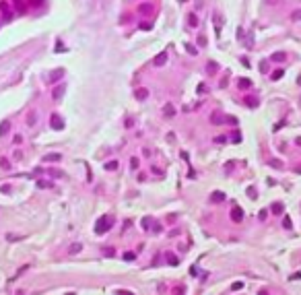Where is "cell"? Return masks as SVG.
I'll return each mask as SVG.
<instances>
[{"mask_svg":"<svg viewBox=\"0 0 301 295\" xmlns=\"http://www.w3.org/2000/svg\"><path fill=\"white\" fill-rule=\"evenodd\" d=\"M130 163H132V167H138V159H136V157H132Z\"/></svg>","mask_w":301,"mask_h":295,"instance_id":"f546056e","label":"cell"},{"mask_svg":"<svg viewBox=\"0 0 301 295\" xmlns=\"http://www.w3.org/2000/svg\"><path fill=\"white\" fill-rule=\"evenodd\" d=\"M66 295H74V293H66Z\"/></svg>","mask_w":301,"mask_h":295,"instance_id":"e575fe53","label":"cell"},{"mask_svg":"<svg viewBox=\"0 0 301 295\" xmlns=\"http://www.w3.org/2000/svg\"><path fill=\"white\" fill-rule=\"evenodd\" d=\"M283 72H285L283 68H278V70H274V72H272V81H278V79L283 77Z\"/></svg>","mask_w":301,"mask_h":295,"instance_id":"ac0fdd59","label":"cell"},{"mask_svg":"<svg viewBox=\"0 0 301 295\" xmlns=\"http://www.w3.org/2000/svg\"><path fill=\"white\" fill-rule=\"evenodd\" d=\"M291 19H293V21H299L301 19V10H295V12L291 15Z\"/></svg>","mask_w":301,"mask_h":295,"instance_id":"d4e9b609","label":"cell"},{"mask_svg":"<svg viewBox=\"0 0 301 295\" xmlns=\"http://www.w3.org/2000/svg\"><path fill=\"white\" fill-rule=\"evenodd\" d=\"M8 130H10V122H8V120H4V122L0 124V136H4Z\"/></svg>","mask_w":301,"mask_h":295,"instance_id":"8fae6325","label":"cell"},{"mask_svg":"<svg viewBox=\"0 0 301 295\" xmlns=\"http://www.w3.org/2000/svg\"><path fill=\"white\" fill-rule=\"evenodd\" d=\"M27 122H29V124H35V116H33V114H31V116H29V118H27Z\"/></svg>","mask_w":301,"mask_h":295,"instance_id":"4dcf8cb0","label":"cell"},{"mask_svg":"<svg viewBox=\"0 0 301 295\" xmlns=\"http://www.w3.org/2000/svg\"><path fill=\"white\" fill-rule=\"evenodd\" d=\"M45 161H60V155H58V153H52V155H45Z\"/></svg>","mask_w":301,"mask_h":295,"instance_id":"d6986e66","label":"cell"},{"mask_svg":"<svg viewBox=\"0 0 301 295\" xmlns=\"http://www.w3.org/2000/svg\"><path fill=\"white\" fill-rule=\"evenodd\" d=\"M270 60H272V62H285V60H287V54H285V52H274V54L270 56Z\"/></svg>","mask_w":301,"mask_h":295,"instance_id":"8992f818","label":"cell"},{"mask_svg":"<svg viewBox=\"0 0 301 295\" xmlns=\"http://www.w3.org/2000/svg\"><path fill=\"white\" fill-rule=\"evenodd\" d=\"M239 87H241V89H250V87H252V81H250V79H239Z\"/></svg>","mask_w":301,"mask_h":295,"instance_id":"2e32d148","label":"cell"},{"mask_svg":"<svg viewBox=\"0 0 301 295\" xmlns=\"http://www.w3.org/2000/svg\"><path fill=\"white\" fill-rule=\"evenodd\" d=\"M50 124H52V128H54V130H62V128H64V120H62L60 116H56V114H54V116H52V120H50Z\"/></svg>","mask_w":301,"mask_h":295,"instance_id":"7a4b0ae2","label":"cell"},{"mask_svg":"<svg viewBox=\"0 0 301 295\" xmlns=\"http://www.w3.org/2000/svg\"><path fill=\"white\" fill-rule=\"evenodd\" d=\"M62 77H64V70H62V68H58V70H54V72L50 74V83H56V81H58V79H62Z\"/></svg>","mask_w":301,"mask_h":295,"instance_id":"52a82bcc","label":"cell"},{"mask_svg":"<svg viewBox=\"0 0 301 295\" xmlns=\"http://www.w3.org/2000/svg\"><path fill=\"white\" fill-rule=\"evenodd\" d=\"M103 254H105V256H114V254H116V252H114L112 248H107V250H103Z\"/></svg>","mask_w":301,"mask_h":295,"instance_id":"f1b7e54d","label":"cell"},{"mask_svg":"<svg viewBox=\"0 0 301 295\" xmlns=\"http://www.w3.org/2000/svg\"><path fill=\"white\" fill-rule=\"evenodd\" d=\"M223 200H225L223 192H213V202H223Z\"/></svg>","mask_w":301,"mask_h":295,"instance_id":"4fadbf2b","label":"cell"},{"mask_svg":"<svg viewBox=\"0 0 301 295\" xmlns=\"http://www.w3.org/2000/svg\"><path fill=\"white\" fill-rule=\"evenodd\" d=\"M120 295H132L130 291H120Z\"/></svg>","mask_w":301,"mask_h":295,"instance_id":"1f68e13d","label":"cell"},{"mask_svg":"<svg viewBox=\"0 0 301 295\" xmlns=\"http://www.w3.org/2000/svg\"><path fill=\"white\" fill-rule=\"evenodd\" d=\"M134 95H136V99H140V101H142V99H146V97H149V91H146L144 87H140V89H136V93H134Z\"/></svg>","mask_w":301,"mask_h":295,"instance_id":"ba28073f","label":"cell"},{"mask_svg":"<svg viewBox=\"0 0 301 295\" xmlns=\"http://www.w3.org/2000/svg\"><path fill=\"white\" fill-rule=\"evenodd\" d=\"M215 70H216V64H215V62H211V64H208V72H211V74H213V72H215Z\"/></svg>","mask_w":301,"mask_h":295,"instance_id":"4316f807","label":"cell"},{"mask_svg":"<svg viewBox=\"0 0 301 295\" xmlns=\"http://www.w3.org/2000/svg\"><path fill=\"white\" fill-rule=\"evenodd\" d=\"M270 211L274 212V215H283V211H285V207H283V202H274V204L270 207Z\"/></svg>","mask_w":301,"mask_h":295,"instance_id":"9c48e42d","label":"cell"},{"mask_svg":"<svg viewBox=\"0 0 301 295\" xmlns=\"http://www.w3.org/2000/svg\"><path fill=\"white\" fill-rule=\"evenodd\" d=\"M138 12H153V4H140Z\"/></svg>","mask_w":301,"mask_h":295,"instance_id":"9a60e30c","label":"cell"},{"mask_svg":"<svg viewBox=\"0 0 301 295\" xmlns=\"http://www.w3.org/2000/svg\"><path fill=\"white\" fill-rule=\"evenodd\" d=\"M167 264H171V266H177V264H179L177 256H173V254H167Z\"/></svg>","mask_w":301,"mask_h":295,"instance_id":"5bb4252c","label":"cell"},{"mask_svg":"<svg viewBox=\"0 0 301 295\" xmlns=\"http://www.w3.org/2000/svg\"><path fill=\"white\" fill-rule=\"evenodd\" d=\"M140 225H142V229H144V231H149V229H151V225H153V219H151V217H144Z\"/></svg>","mask_w":301,"mask_h":295,"instance_id":"7c38bea8","label":"cell"},{"mask_svg":"<svg viewBox=\"0 0 301 295\" xmlns=\"http://www.w3.org/2000/svg\"><path fill=\"white\" fill-rule=\"evenodd\" d=\"M260 295H268V293H266V291H260Z\"/></svg>","mask_w":301,"mask_h":295,"instance_id":"d6a6232c","label":"cell"},{"mask_svg":"<svg viewBox=\"0 0 301 295\" xmlns=\"http://www.w3.org/2000/svg\"><path fill=\"white\" fill-rule=\"evenodd\" d=\"M270 165H272V167H276V169H281V167H283V163H281L278 159H272V161H270Z\"/></svg>","mask_w":301,"mask_h":295,"instance_id":"7402d4cb","label":"cell"},{"mask_svg":"<svg viewBox=\"0 0 301 295\" xmlns=\"http://www.w3.org/2000/svg\"><path fill=\"white\" fill-rule=\"evenodd\" d=\"M124 260L132 262V260H134V252H126V254H124Z\"/></svg>","mask_w":301,"mask_h":295,"instance_id":"cb8c5ba5","label":"cell"},{"mask_svg":"<svg viewBox=\"0 0 301 295\" xmlns=\"http://www.w3.org/2000/svg\"><path fill=\"white\" fill-rule=\"evenodd\" d=\"M231 219H233L235 223H241V221H243V211H241L239 207H233V209H231Z\"/></svg>","mask_w":301,"mask_h":295,"instance_id":"3957f363","label":"cell"},{"mask_svg":"<svg viewBox=\"0 0 301 295\" xmlns=\"http://www.w3.org/2000/svg\"><path fill=\"white\" fill-rule=\"evenodd\" d=\"M241 287H243V283H233V285H231V289H235V291L241 289Z\"/></svg>","mask_w":301,"mask_h":295,"instance_id":"83f0119b","label":"cell"},{"mask_svg":"<svg viewBox=\"0 0 301 295\" xmlns=\"http://www.w3.org/2000/svg\"><path fill=\"white\" fill-rule=\"evenodd\" d=\"M116 167H118V161H107L105 163V169H109V171H114Z\"/></svg>","mask_w":301,"mask_h":295,"instance_id":"ffe728a7","label":"cell"},{"mask_svg":"<svg viewBox=\"0 0 301 295\" xmlns=\"http://www.w3.org/2000/svg\"><path fill=\"white\" fill-rule=\"evenodd\" d=\"M297 85H301V77H299V79H297Z\"/></svg>","mask_w":301,"mask_h":295,"instance_id":"836d02e7","label":"cell"},{"mask_svg":"<svg viewBox=\"0 0 301 295\" xmlns=\"http://www.w3.org/2000/svg\"><path fill=\"white\" fill-rule=\"evenodd\" d=\"M198 25V19H196V15H190V27H196Z\"/></svg>","mask_w":301,"mask_h":295,"instance_id":"44dd1931","label":"cell"},{"mask_svg":"<svg viewBox=\"0 0 301 295\" xmlns=\"http://www.w3.org/2000/svg\"><path fill=\"white\" fill-rule=\"evenodd\" d=\"M186 47H188V52H190V54H192V56H196V52H198V50H196V47H194V45H190V43H188V45H186Z\"/></svg>","mask_w":301,"mask_h":295,"instance_id":"484cf974","label":"cell"},{"mask_svg":"<svg viewBox=\"0 0 301 295\" xmlns=\"http://www.w3.org/2000/svg\"><path fill=\"white\" fill-rule=\"evenodd\" d=\"M114 223H116V219H114L112 215H105V217H101V219L95 223V233H105V231H109Z\"/></svg>","mask_w":301,"mask_h":295,"instance_id":"6da1fadb","label":"cell"},{"mask_svg":"<svg viewBox=\"0 0 301 295\" xmlns=\"http://www.w3.org/2000/svg\"><path fill=\"white\" fill-rule=\"evenodd\" d=\"M179 2H186V0H179Z\"/></svg>","mask_w":301,"mask_h":295,"instance_id":"d590c367","label":"cell"},{"mask_svg":"<svg viewBox=\"0 0 301 295\" xmlns=\"http://www.w3.org/2000/svg\"><path fill=\"white\" fill-rule=\"evenodd\" d=\"M64 91H66V85L60 83L56 89H54V99H56V101H60V99H62V95H64Z\"/></svg>","mask_w":301,"mask_h":295,"instance_id":"5b68a950","label":"cell"},{"mask_svg":"<svg viewBox=\"0 0 301 295\" xmlns=\"http://www.w3.org/2000/svg\"><path fill=\"white\" fill-rule=\"evenodd\" d=\"M81 248H83V246H81V244H72V246H70V250H68V252H70V254H79V252H81Z\"/></svg>","mask_w":301,"mask_h":295,"instance_id":"e0dca14e","label":"cell"},{"mask_svg":"<svg viewBox=\"0 0 301 295\" xmlns=\"http://www.w3.org/2000/svg\"><path fill=\"white\" fill-rule=\"evenodd\" d=\"M283 225H285V229H291V219L285 217V219H283Z\"/></svg>","mask_w":301,"mask_h":295,"instance_id":"603a6c76","label":"cell"},{"mask_svg":"<svg viewBox=\"0 0 301 295\" xmlns=\"http://www.w3.org/2000/svg\"><path fill=\"white\" fill-rule=\"evenodd\" d=\"M165 62H167V52L157 54V56H155V60H153V64H155V66H163Z\"/></svg>","mask_w":301,"mask_h":295,"instance_id":"277c9868","label":"cell"},{"mask_svg":"<svg viewBox=\"0 0 301 295\" xmlns=\"http://www.w3.org/2000/svg\"><path fill=\"white\" fill-rule=\"evenodd\" d=\"M163 114H165V118H171V116H175V110H173L171 103H167V105L163 107Z\"/></svg>","mask_w":301,"mask_h":295,"instance_id":"30bf717a","label":"cell"}]
</instances>
